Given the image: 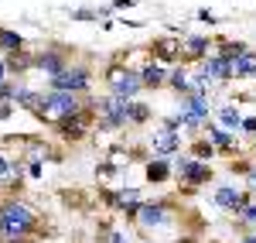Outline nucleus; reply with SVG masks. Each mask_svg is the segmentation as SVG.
I'll list each match as a JSON object with an SVG mask.
<instances>
[{
    "label": "nucleus",
    "instance_id": "1",
    "mask_svg": "<svg viewBox=\"0 0 256 243\" xmlns=\"http://www.w3.org/2000/svg\"><path fill=\"white\" fill-rule=\"evenodd\" d=\"M34 226H38V216L24 202H18V199L0 202V236L4 240H24Z\"/></svg>",
    "mask_w": 256,
    "mask_h": 243
},
{
    "label": "nucleus",
    "instance_id": "2",
    "mask_svg": "<svg viewBox=\"0 0 256 243\" xmlns=\"http://www.w3.org/2000/svg\"><path fill=\"white\" fill-rule=\"evenodd\" d=\"M89 82H92V72H89L86 65H72V69L65 65L58 76H52L48 86H52V89H58V93H76V96H79V93L89 89Z\"/></svg>",
    "mask_w": 256,
    "mask_h": 243
},
{
    "label": "nucleus",
    "instance_id": "3",
    "mask_svg": "<svg viewBox=\"0 0 256 243\" xmlns=\"http://www.w3.org/2000/svg\"><path fill=\"white\" fill-rule=\"evenodd\" d=\"M92 110L99 113V127H102V130H120V127H126V100L102 96V100L92 103Z\"/></svg>",
    "mask_w": 256,
    "mask_h": 243
},
{
    "label": "nucleus",
    "instance_id": "4",
    "mask_svg": "<svg viewBox=\"0 0 256 243\" xmlns=\"http://www.w3.org/2000/svg\"><path fill=\"white\" fill-rule=\"evenodd\" d=\"M82 106L76 100V93H58V89H52V93H41V113H48V117H68V113H79Z\"/></svg>",
    "mask_w": 256,
    "mask_h": 243
},
{
    "label": "nucleus",
    "instance_id": "5",
    "mask_svg": "<svg viewBox=\"0 0 256 243\" xmlns=\"http://www.w3.org/2000/svg\"><path fill=\"white\" fill-rule=\"evenodd\" d=\"M130 219H137L144 229H160V226L171 223V212H168V205L160 202H137L130 212H126Z\"/></svg>",
    "mask_w": 256,
    "mask_h": 243
},
{
    "label": "nucleus",
    "instance_id": "6",
    "mask_svg": "<svg viewBox=\"0 0 256 243\" xmlns=\"http://www.w3.org/2000/svg\"><path fill=\"white\" fill-rule=\"evenodd\" d=\"M110 96H116V100H134L140 89H144V82H140V72H130V69H113L110 72Z\"/></svg>",
    "mask_w": 256,
    "mask_h": 243
},
{
    "label": "nucleus",
    "instance_id": "7",
    "mask_svg": "<svg viewBox=\"0 0 256 243\" xmlns=\"http://www.w3.org/2000/svg\"><path fill=\"white\" fill-rule=\"evenodd\" d=\"M174 175L184 185L195 188V185H205L208 178H212V168H208L205 161H198V158H178L174 161Z\"/></svg>",
    "mask_w": 256,
    "mask_h": 243
},
{
    "label": "nucleus",
    "instance_id": "8",
    "mask_svg": "<svg viewBox=\"0 0 256 243\" xmlns=\"http://www.w3.org/2000/svg\"><path fill=\"white\" fill-rule=\"evenodd\" d=\"M86 130H89V113H86V110L68 113V117H62V120H58V134L65 137V141H82Z\"/></svg>",
    "mask_w": 256,
    "mask_h": 243
},
{
    "label": "nucleus",
    "instance_id": "9",
    "mask_svg": "<svg viewBox=\"0 0 256 243\" xmlns=\"http://www.w3.org/2000/svg\"><path fill=\"white\" fill-rule=\"evenodd\" d=\"M202 72L208 76L212 82H229L232 79V59H226V55H208V59L202 62Z\"/></svg>",
    "mask_w": 256,
    "mask_h": 243
},
{
    "label": "nucleus",
    "instance_id": "10",
    "mask_svg": "<svg viewBox=\"0 0 256 243\" xmlns=\"http://www.w3.org/2000/svg\"><path fill=\"white\" fill-rule=\"evenodd\" d=\"M250 202V192H236L232 185H222V188H216V205L218 209H229V212H236Z\"/></svg>",
    "mask_w": 256,
    "mask_h": 243
},
{
    "label": "nucleus",
    "instance_id": "11",
    "mask_svg": "<svg viewBox=\"0 0 256 243\" xmlns=\"http://www.w3.org/2000/svg\"><path fill=\"white\" fill-rule=\"evenodd\" d=\"M178 147H181V137H178V130H160L158 137H154V154L158 158H168V154H174Z\"/></svg>",
    "mask_w": 256,
    "mask_h": 243
},
{
    "label": "nucleus",
    "instance_id": "12",
    "mask_svg": "<svg viewBox=\"0 0 256 243\" xmlns=\"http://www.w3.org/2000/svg\"><path fill=\"white\" fill-rule=\"evenodd\" d=\"M65 65H68V62H65V55H62V52H41L38 59H34V69L48 72V76H58Z\"/></svg>",
    "mask_w": 256,
    "mask_h": 243
},
{
    "label": "nucleus",
    "instance_id": "13",
    "mask_svg": "<svg viewBox=\"0 0 256 243\" xmlns=\"http://www.w3.org/2000/svg\"><path fill=\"white\" fill-rule=\"evenodd\" d=\"M232 76H236V79L256 76V52H239L236 59H232Z\"/></svg>",
    "mask_w": 256,
    "mask_h": 243
},
{
    "label": "nucleus",
    "instance_id": "14",
    "mask_svg": "<svg viewBox=\"0 0 256 243\" xmlns=\"http://www.w3.org/2000/svg\"><path fill=\"white\" fill-rule=\"evenodd\" d=\"M164 79H168V76H164V69L154 65V62L140 69V82H144V89H158V86H164Z\"/></svg>",
    "mask_w": 256,
    "mask_h": 243
},
{
    "label": "nucleus",
    "instance_id": "15",
    "mask_svg": "<svg viewBox=\"0 0 256 243\" xmlns=\"http://www.w3.org/2000/svg\"><path fill=\"white\" fill-rule=\"evenodd\" d=\"M150 120V106L137 100H126V123H147Z\"/></svg>",
    "mask_w": 256,
    "mask_h": 243
},
{
    "label": "nucleus",
    "instance_id": "16",
    "mask_svg": "<svg viewBox=\"0 0 256 243\" xmlns=\"http://www.w3.org/2000/svg\"><path fill=\"white\" fill-rule=\"evenodd\" d=\"M147 178L150 182H168L171 178V164L164 161V158H154V161L147 164Z\"/></svg>",
    "mask_w": 256,
    "mask_h": 243
},
{
    "label": "nucleus",
    "instance_id": "17",
    "mask_svg": "<svg viewBox=\"0 0 256 243\" xmlns=\"http://www.w3.org/2000/svg\"><path fill=\"white\" fill-rule=\"evenodd\" d=\"M4 65H7V72H24V69H31V65H34V59L20 55V48H18V52H7Z\"/></svg>",
    "mask_w": 256,
    "mask_h": 243
},
{
    "label": "nucleus",
    "instance_id": "18",
    "mask_svg": "<svg viewBox=\"0 0 256 243\" xmlns=\"http://www.w3.org/2000/svg\"><path fill=\"white\" fill-rule=\"evenodd\" d=\"M208 141H212V147H222V151H232V144H236V137H232V130H218V127H212V130H208Z\"/></svg>",
    "mask_w": 256,
    "mask_h": 243
},
{
    "label": "nucleus",
    "instance_id": "19",
    "mask_svg": "<svg viewBox=\"0 0 256 243\" xmlns=\"http://www.w3.org/2000/svg\"><path fill=\"white\" fill-rule=\"evenodd\" d=\"M24 38H20L18 31H10V28H0V52H18Z\"/></svg>",
    "mask_w": 256,
    "mask_h": 243
},
{
    "label": "nucleus",
    "instance_id": "20",
    "mask_svg": "<svg viewBox=\"0 0 256 243\" xmlns=\"http://www.w3.org/2000/svg\"><path fill=\"white\" fill-rule=\"evenodd\" d=\"M218 123H222L226 130H239L242 117H239V110H236V106H222V110H218Z\"/></svg>",
    "mask_w": 256,
    "mask_h": 243
},
{
    "label": "nucleus",
    "instance_id": "21",
    "mask_svg": "<svg viewBox=\"0 0 256 243\" xmlns=\"http://www.w3.org/2000/svg\"><path fill=\"white\" fill-rule=\"evenodd\" d=\"M168 82H171V89L181 93V96H188V93H192V79H188V72H184V69H174Z\"/></svg>",
    "mask_w": 256,
    "mask_h": 243
},
{
    "label": "nucleus",
    "instance_id": "22",
    "mask_svg": "<svg viewBox=\"0 0 256 243\" xmlns=\"http://www.w3.org/2000/svg\"><path fill=\"white\" fill-rule=\"evenodd\" d=\"M154 48L160 52V59H174V55H181V45H178L174 38H168V41H158Z\"/></svg>",
    "mask_w": 256,
    "mask_h": 243
},
{
    "label": "nucleus",
    "instance_id": "23",
    "mask_svg": "<svg viewBox=\"0 0 256 243\" xmlns=\"http://www.w3.org/2000/svg\"><path fill=\"white\" fill-rule=\"evenodd\" d=\"M188 55H195V59H202L205 52H208V38H188Z\"/></svg>",
    "mask_w": 256,
    "mask_h": 243
},
{
    "label": "nucleus",
    "instance_id": "24",
    "mask_svg": "<svg viewBox=\"0 0 256 243\" xmlns=\"http://www.w3.org/2000/svg\"><path fill=\"white\" fill-rule=\"evenodd\" d=\"M102 243H130V236H126L123 229H106V233H102Z\"/></svg>",
    "mask_w": 256,
    "mask_h": 243
},
{
    "label": "nucleus",
    "instance_id": "25",
    "mask_svg": "<svg viewBox=\"0 0 256 243\" xmlns=\"http://www.w3.org/2000/svg\"><path fill=\"white\" fill-rule=\"evenodd\" d=\"M195 158L202 161V158H212V141H198L195 144Z\"/></svg>",
    "mask_w": 256,
    "mask_h": 243
},
{
    "label": "nucleus",
    "instance_id": "26",
    "mask_svg": "<svg viewBox=\"0 0 256 243\" xmlns=\"http://www.w3.org/2000/svg\"><path fill=\"white\" fill-rule=\"evenodd\" d=\"M239 219H246L250 226H256V205H250V202H246L242 209H239Z\"/></svg>",
    "mask_w": 256,
    "mask_h": 243
},
{
    "label": "nucleus",
    "instance_id": "27",
    "mask_svg": "<svg viewBox=\"0 0 256 243\" xmlns=\"http://www.w3.org/2000/svg\"><path fill=\"white\" fill-rule=\"evenodd\" d=\"M28 175H31V178H41V175H44L41 161H28Z\"/></svg>",
    "mask_w": 256,
    "mask_h": 243
},
{
    "label": "nucleus",
    "instance_id": "28",
    "mask_svg": "<svg viewBox=\"0 0 256 243\" xmlns=\"http://www.w3.org/2000/svg\"><path fill=\"white\" fill-rule=\"evenodd\" d=\"M10 113H14V103H10V100H0V117H4V120H7V117H10Z\"/></svg>",
    "mask_w": 256,
    "mask_h": 243
},
{
    "label": "nucleus",
    "instance_id": "29",
    "mask_svg": "<svg viewBox=\"0 0 256 243\" xmlns=\"http://www.w3.org/2000/svg\"><path fill=\"white\" fill-rule=\"evenodd\" d=\"M72 18H76V21H92V18H96V14H92V11H76Z\"/></svg>",
    "mask_w": 256,
    "mask_h": 243
},
{
    "label": "nucleus",
    "instance_id": "30",
    "mask_svg": "<svg viewBox=\"0 0 256 243\" xmlns=\"http://www.w3.org/2000/svg\"><path fill=\"white\" fill-rule=\"evenodd\" d=\"M239 127H242L246 134H256V120H253V117H250V120H242V123H239Z\"/></svg>",
    "mask_w": 256,
    "mask_h": 243
},
{
    "label": "nucleus",
    "instance_id": "31",
    "mask_svg": "<svg viewBox=\"0 0 256 243\" xmlns=\"http://www.w3.org/2000/svg\"><path fill=\"white\" fill-rule=\"evenodd\" d=\"M246 182H250V192H256V168L246 171Z\"/></svg>",
    "mask_w": 256,
    "mask_h": 243
},
{
    "label": "nucleus",
    "instance_id": "32",
    "mask_svg": "<svg viewBox=\"0 0 256 243\" xmlns=\"http://www.w3.org/2000/svg\"><path fill=\"white\" fill-rule=\"evenodd\" d=\"M7 164H10V161H7V158H4V154H0V178H4V175H7Z\"/></svg>",
    "mask_w": 256,
    "mask_h": 243
},
{
    "label": "nucleus",
    "instance_id": "33",
    "mask_svg": "<svg viewBox=\"0 0 256 243\" xmlns=\"http://www.w3.org/2000/svg\"><path fill=\"white\" fill-rule=\"evenodd\" d=\"M7 79V65H4V59H0V82Z\"/></svg>",
    "mask_w": 256,
    "mask_h": 243
},
{
    "label": "nucleus",
    "instance_id": "34",
    "mask_svg": "<svg viewBox=\"0 0 256 243\" xmlns=\"http://www.w3.org/2000/svg\"><path fill=\"white\" fill-rule=\"evenodd\" d=\"M242 243H256V236H246V240H242Z\"/></svg>",
    "mask_w": 256,
    "mask_h": 243
}]
</instances>
